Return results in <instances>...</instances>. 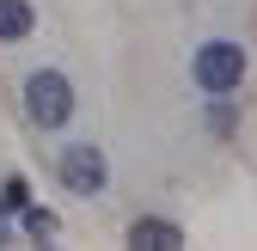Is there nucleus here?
Listing matches in <instances>:
<instances>
[{"instance_id": "obj_1", "label": "nucleus", "mask_w": 257, "mask_h": 251, "mask_svg": "<svg viewBox=\"0 0 257 251\" xmlns=\"http://www.w3.org/2000/svg\"><path fill=\"white\" fill-rule=\"evenodd\" d=\"M190 74H196V86L208 92V98H220V92H239L245 86V49L233 37H208L196 49V61H190Z\"/></svg>"}, {"instance_id": "obj_2", "label": "nucleus", "mask_w": 257, "mask_h": 251, "mask_svg": "<svg viewBox=\"0 0 257 251\" xmlns=\"http://www.w3.org/2000/svg\"><path fill=\"white\" fill-rule=\"evenodd\" d=\"M25 116L37 122V129H61V122L74 116V86L61 80L55 68H37L25 80Z\"/></svg>"}, {"instance_id": "obj_3", "label": "nucleus", "mask_w": 257, "mask_h": 251, "mask_svg": "<svg viewBox=\"0 0 257 251\" xmlns=\"http://www.w3.org/2000/svg\"><path fill=\"white\" fill-rule=\"evenodd\" d=\"M61 184H68L74 196H98L104 184H110V166H104V147H92V141H68L61 147V160H55Z\"/></svg>"}, {"instance_id": "obj_4", "label": "nucleus", "mask_w": 257, "mask_h": 251, "mask_svg": "<svg viewBox=\"0 0 257 251\" xmlns=\"http://www.w3.org/2000/svg\"><path fill=\"white\" fill-rule=\"evenodd\" d=\"M37 31V7L31 0H0V43H19Z\"/></svg>"}, {"instance_id": "obj_5", "label": "nucleus", "mask_w": 257, "mask_h": 251, "mask_svg": "<svg viewBox=\"0 0 257 251\" xmlns=\"http://www.w3.org/2000/svg\"><path fill=\"white\" fill-rule=\"evenodd\" d=\"M128 245H147V251H178V245H184V233H178L172 221H153V214H147V221H135V227H128Z\"/></svg>"}, {"instance_id": "obj_6", "label": "nucleus", "mask_w": 257, "mask_h": 251, "mask_svg": "<svg viewBox=\"0 0 257 251\" xmlns=\"http://www.w3.org/2000/svg\"><path fill=\"white\" fill-rule=\"evenodd\" d=\"M19 214H25V233H31V239H55V214H49V208H31V202H25Z\"/></svg>"}, {"instance_id": "obj_7", "label": "nucleus", "mask_w": 257, "mask_h": 251, "mask_svg": "<svg viewBox=\"0 0 257 251\" xmlns=\"http://www.w3.org/2000/svg\"><path fill=\"white\" fill-rule=\"evenodd\" d=\"M208 129H214V135H233V129H239V110L227 104V92H220V104L208 110Z\"/></svg>"}, {"instance_id": "obj_8", "label": "nucleus", "mask_w": 257, "mask_h": 251, "mask_svg": "<svg viewBox=\"0 0 257 251\" xmlns=\"http://www.w3.org/2000/svg\"><path fill=\"white\" fill-rule=\"evenodd\" d=\"M31 202V190H25V178H7V184H0V208H7V214H19Z\"/></svg>"}, {"instance_id": "obj_9", "label": "nucleus", "mask_w": 257, "mask_h": 251, "mask_svg": "<svg viewBox=\"0 0 257 251\" xmlns=\"http://www.w3.org/2000/svg\"><path fill=\"white\" fill-rule=\"evenodd\" d=\"M0 239H7V227H0Z\"/></svg>"}]
</instances>
